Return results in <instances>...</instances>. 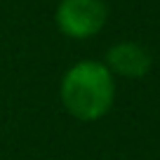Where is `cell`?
<instances>
[{"label": "cell", "instance_id": "cell-2", "mask_svg": "<svg viewBox=\"0 0 160 160\" xmlns=\"http://www.w3.org/2000/svg\"><path fill=\"white\" fill-rule=\"evenodd\" d=\"M104 0H61L57 7V24L71 38H90L106 24Z\"/></svg>", "mask_w": 160, "mask_h": 160}, {"label": "cell", "instance_id": "cell-3", "mask_svg": "<svg viewBox=\"0 0 160 160\" xmlns=\"http://www.w3.org/2000/svg\"><path fill=\"white\" fill-rule=\"evenodd\" d=\"M108 66L120 75L141 78L151 68V54L141 45H137V42H120V45L111 47Z\"/></svg>", "mask_w": 160, "mask_h": 160}, {"label": "cell", "instance_id": "cell-1", "mask_svg": "<svg viewBox=\"0 0 160 160\" xmlns=\"http://www.w3.org/2000/svg\"><path fill=\"white\" fill-rule=\"evenodd\" d=\"M61 99L68 113L80 120H97L111 108L113 78L106 66L97 61H80L66 73Z\"/></svg>", "mask_w": 160, "mask_h": 160}]
</instances>
